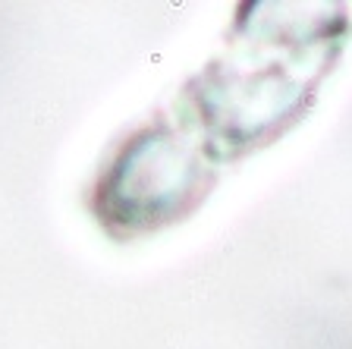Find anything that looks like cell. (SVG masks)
I'll return each mask as SVG.
<instances>
[{
	"label": "cell",
	"instance_id": "obj_1",
	"mask_svg": "<svg viewBox=\"0 0 352 349\" xmlns=\"http://www.w3.org/2000/svg\"><path fill=\"white\" fill-rule=\"evenodd\" d=\"M201 186V158L170 132H148L123 151L104 186V214L123 230L167 224L189 208Z\"/></svg>",
	"mask_w": 352,
	"mask_h": 349
}]
</instances>
